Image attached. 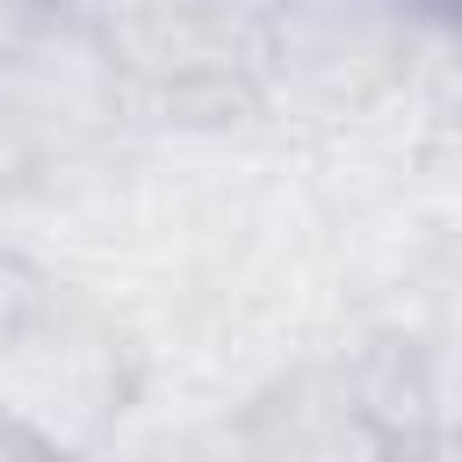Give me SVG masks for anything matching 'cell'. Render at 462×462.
Wrapping results in <instances>:
<instances>
[{
  "label": "cell",
  "instance_id": "6da1fadb",
  "mask_svg": "<svg viewBox=\"0 0 462 462\" xmlns=\"http://www.w3.org/2000/svg\"><path fill=\"white\" fill-rule=\"evenodd\" d=\"M108 58L159 87L231 79L274 58V0H87Z\"/></svg>",
  "mask_w": 462,
  "mask_h": 462
},
{
  "label": "cell",
  "instance_id": "7a4b0ae2",
  "mask_svg": "<svg viewBox=\"0 0 462 462\" xmlns=\"http://www.w3.org/2000/svg\"><path fill=\"white\" fill-rule=\"evenodd\" d=\"M411 43L404 0H274V65L318 94H361Z\"/></svg>",
  "mask_w": 462,
  "mask_h": 462
},
{
  "label": "cell",
  "instance_id": "3957f363",
  "mask_svg": "<svg viewBox=\"0 0 462 462\" xmlns=\"http://www.w3.org/2000/svg\"><path fill=\"white\" fill-rule=\"evenodd\" d=\"M65 14H79V7H65V0H0V65L29 58Z\"/></svg>",
  "mask_w": 462,
  "mask_h": 462
},
{
  "label": "cell",
  "instance_id": "277c9868",
  "mask_svg": "<svg viewBox=\"0 0 462 462\" xmlns=\"http://www.w3.org/2000/svg\"><path fill=\"white\" fill-rule=\"evenodd\" d=\"M390 462H462V426H426L390 448Z\"/></svg>",
  "mask_w": 462,
  "mask_h": 462
},
{
  "label": "cell",
  "instance_id": "5b68a950",
  "mask_svg": "<svg viewBox=\"0 0 462 462\" xmlns=\"http://www.w3.org/2000/svg\"><path fill=\"white\" fill-rule=\"evenodd\" d=\"M0 462H58V455H51L36 433H22L14 419H0Z\"/></svg>",
  "mask_w": 462,
  "mask_h": 462
},
{
  "label": "cell",
  "instance_id": "8992f818",
  "mask_svg": "<svg viewBox=\"0 0 462 462\" xmlns=\"http://www.w3.org/2000/svg\"><path fill=\"white\" fill-rule=\"evenodd\" d=\"M65 7H79V14H87V0H65Z\"/></svg>",
  "mask_w": 462,
  "mask_h": 462
}]
</instances>
